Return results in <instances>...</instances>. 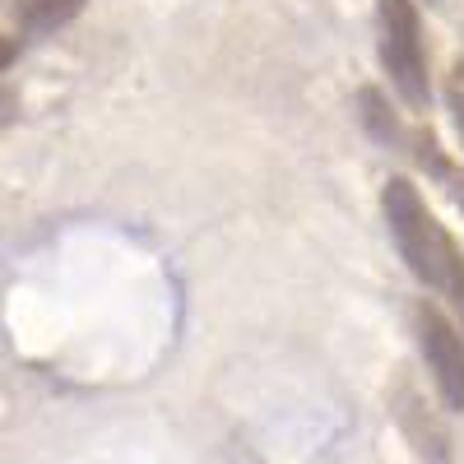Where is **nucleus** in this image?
<instances>
[{"mask_svg": "<svg viewBox=\"0 0 464 464\" xmlns=\"http://www.w3.org/2000/svg\"><path fill=\"white\" fill-rule=\"evenodd\" d=\"M381 218L409 275L437 297H446L455 325L464 330V251L409 177H391L381 186Z\"/></svg>", "mask_w": 464, "mask_h": 464, "instance_id": "obj_1", "label": "nucleus"}, {"mask_svg": "<svg viewBox=\"0 0 464 464\" xmlns=\"http://www.w3.org/2000/svg\"><path fill=\"white\" fill-rule=\"evenodd\" d=\"M376 56L391 89L409 111H428V52H422V19L413 0H376Z\"/></svg>", "mask_w": 464, "mask_h": 464, "instance_id": "obj_2", "label": "nucleus"}, {"mask_svg": "<svg viewBox=\"0 0 464 464\" xmlns=\"http://www.w3.org/2000/svg\"><path fill=\"white\" fill-rule=\"evenodd\" d=\"M413 339L446 413H464V330L432 302H413Z\"/></svg>", "mask_w": 464, "mask_h": 464, "instance_id": "obj_3", "label": "nucleus"}, {"mask_svg": "<svg viewBox=\"0 0 464 464\" xmlns=\"http://www.w3.org/2000/svg\"><path fill=\"white\" fill-rule=\"evenodd\" d=\"M395 418H400V428H404V437L413 441V450L422 455V459H432V464H446V446H450V437H446V428L441 422L422 409V400H418V391L409 381H400V391H395Z\"/></svg>", "mask_w": 464, "mask_h": 464, "instance_id": "obj_4", "label": "nucleus"}, {"mask_svg": "<svg viewBox=\"0 0 464 464\" xmlns=\"http://www.w3.org/2000/svg\"><path fill=\"white\" fill-rule=\"evenodd\" d=\"M404 149L413 153V163L422 168V172H428L441 190H446V196L464 209V168H455L450 159H446V149L437 144V135L428 130V126H418V130H409V140H404Z\"/></svg>", "mask_w": 464, "mask_h": 464, "instance_id": "obj_5", "label": "nucleus"}, {"mask_svg": "<svg viewBox=\"0 0 464 464\" xmlns=\"http://www.w3.org/2000/svg\"><path fill=\"white\" fill-rule=\"evenodd\" d=\"M89 0H24V14H19V28L28 37H52L61 33L65 24H74L84 14Z\"/></svg>", "mask_w": 464, "mask_h": 464, "instance_id": "obj_6", "label": "nucleus"}, {"mask_svg": "<svg viewBox=\"0 0 464 464\" xmlns=\"http://www.w3.org/2000/svg\"><path fill=\"white\" fill-rule=\"evenodd\" d=\"M358 107H362V121H367V130H372V135H376L381 144H391V149H404L409 130L400 126L395 107L385 102V93H381V89H362V93H358Z\"/></svg>", "mask_w": 464, "mask_h": 464, "instance_id": "obj_7", "label": "nucleus"}, {"mask_svg": "<svg viewBox=\"0 0 464 464\" xmlns=\"http://www.w3.org/2000/svg\"><path fill=\"white\" fill-rule=\"evenodd\" d=\"M446 107H450V121H455V135L464 144V56L450 65L446 74Z\"/></svg>", "mask_w": 464, "mask_h": 464, "instance_id": "obj_8", "label": "nucleus"}]
</instances>
